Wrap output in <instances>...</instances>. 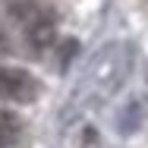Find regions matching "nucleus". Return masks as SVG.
Segmentation results:
<instances>
[{"label": "nucleus", "mask_w": 148, "mask_h": 148, "mask_svg": "<svg viewBox=\"0 0 148 148\" xmlns=\"http://www.w3.org/2000/svg\"><path fill=\"white\" fill-rule=\"evenodd\" d=\"M19 132H22V123L13 117V114L0 110V148H6V145H13V142H19Z\"/></svg>", "instance_id": "obj_2"}, {"label": "nucleus", "mask_w": 148, "mask_h": 148, "mask_svg": "<svg viewBox=\"0 0 148 148\" xmlns=\"http://www.w3.org/2000/svg\"><path fill=\"white\" fill-rule=\"evenodd\" d=\"M6 51V35H3V29H0V54Z\"/></svg>", "instance_id": "obj_3"}, {"label": "nucleus", "mask_w": 148, "mask_h": 148, "mask_svg": "<svg viewBox=\"0 0 148 148\" xmlns=\"http://www.w3.org/2000/svg\"><path fill=\"white\" fill-rule=\"evenodd\" d=\"M38 79L25 73V69H16V66H0V101H16V104H29L38 98Z\"/></svg>", "instance_id": "obj_1"}]
</instances>
